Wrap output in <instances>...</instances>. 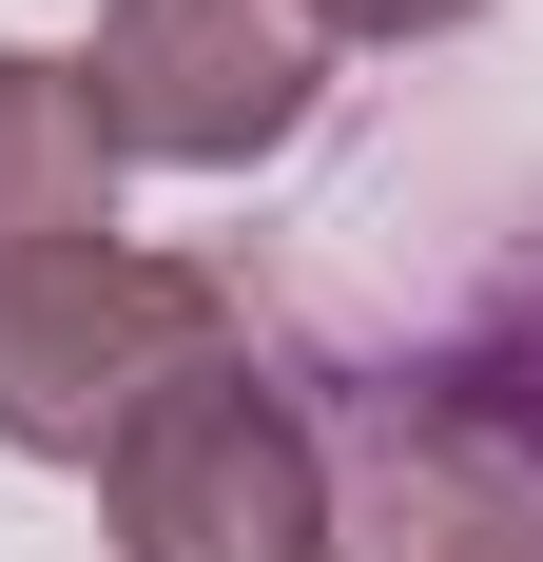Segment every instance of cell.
Wrapping results in <instances>:
<instances>
[{"mask_svg":"<svg viewBox=\"0 0 543 562\" xmlns=\"http://www.w3.org/2000/svg\"><path fill=\"white\" fill-rule=\"evenodd\" d=\"M136 175L98 156V98L58 40H0V447L20 465H98L117 407L214 330L233 291L195 252L117 214Z\"/></svg>","mask_w":543,"mask_h":562,"instance_id":"1","label":"cell"},{"mask_svg":"<svg viewBox=\"0 0 543 562\" xmlns=\"http://www.w3.org/2000/svg\"><path fill=\"white\" fill-rule=\"evenodd\" d=\"M428 389H446V407H466V427H505V447H524V465H543V272H505V291H486V311H466V330H446V349H428Z\"/></svg>","mask_w":543,"mask_h":562,"instance_id":"5","label":"cell"},{"mask_svg":"<svg viewBox=\"0 0 543 562\" xmlns=\"http://www.w3.org/2000/svg\"><path fill=\"white\" fill-rule=\"evenodd\" d=\"M311 427H330V562H543V465L466 427L428 369H369Z\"/></svg>","mask_w":543,"mask_h":562,"instance_id":"4","label":"cell"},{"mask_svg":"<svg viewBox=\"0 0 543 562\" xmlns=\"http://www.w3.org/2000/svg\"><path fill=\"white\" fill-rule=\"evenodd\" d=\"M78 485H98L117 562H330V427L233 311L117 407V447Z\"/></svg>","mask_w":543,"mask_h":562,"instance_id":"2","label":"cell"},{"mask_svg":"<svg viewBox=\"0 0 543 562\" xmlns=\"http://www.w3.org/2000/svg\"><path fill=\"white\" fill-rule=\"evenodd\" d=\"M78 98L117 175H272L330 98V40L311 0H98Z\"/></svg>","mask_w":543,"mask_h":562,"instance_id":"3","label":"cell"},{"mask_svg":"<svg viewBox=\"0 0 543 562\" xmlns=\"http://www.w3.org/2000/svg\"><path fill=\"white\" fill-rule=\"evenodd\" d=\"M466 20H505V0H311L330 58H350V40H369V58H428V40H466Z\"/></svg>","mask_w":543,"mask_h":562,"instance_id":"6","label":"cell"}]
</instances>
